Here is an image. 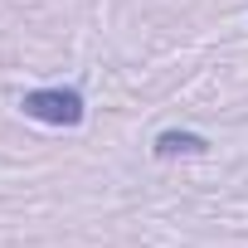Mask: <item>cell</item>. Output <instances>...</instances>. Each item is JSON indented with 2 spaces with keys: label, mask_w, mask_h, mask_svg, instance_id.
<instances>
[{
  "label": "cell",
  "mask_w": 248,
  "mask_h": 248,
  "mask_svg": "<svg viewBox=\"0 0 248 248\" xmlns=\"http://www.w3.org/2000/svg\"><path fill=\"white\" fill-rule=\"evenodd\" d=\"M20 112L44 122V127H78L88 117V102L78 88H30L20 97Z\"/></svg>",
  "instance_id": "1"
},
{
  "label": "cell",
  "mask_w": 248,
  "mask_h": 248,
  "mask_svg": "<svg viewBox=\"0 0 248 248\" xmlns=\"http://www.w3.org/2000/svg\"><path fill=\"white\" fill-rule=\"evenodd\" d=\"M151 151H156L161 161H175V156H204V151H209V141H204L200 132H161Z\"/></svg>",
  "instance_id": "2"
}]
</instances>
